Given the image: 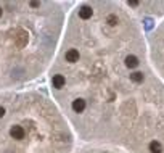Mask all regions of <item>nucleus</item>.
Listing matches in <instances>:
<instances>
[{
    "label": "nucleus",
    "mask_w": 164,
    "mask_h": 153,
    "mask_svg": "<svg viewBox=\"0 0 164 153\" xmlns=\"http://www.w3.org/2000/svg\"><path fill=\"white\" fill-rule=\"evenodd\" d=\"M2 13H3V11H2V8H0V18H2Z\"/></svg>",
    "instance_id": "6"
},
{
    "label": "nucleus",
    "mask_w": 164,
    "mask_h": 153,
    "mask_svg": "<svg viewBox=\"0 0 164 153\" xmlns=\"http://www.w3.org/2000/svg\"><path fill=\"white\" fill-rule=\"evenodd\" d=\"M10 135L13 137V139H16V140H23L26 137V131L23 129V126L15 124V126H11V129H10Z\"/></svg>",
    "instance_id": "2"
},
{
    "label": "nucleus",
    "mask_w": 164,
    "mask_h": 153,
    "mask_svg": "<svg viewBox=\"0 0 164 153\" xmlns=\"http://www.w3.org/2000/svg\"><path fill=\"white\" fill-rule=\"evenodd\" d=\"M51 84H53L55 89H63L66 85V77L63 74H55L53 79H51Z\"/></svg>",
    "instance_id": "3"
},
{
    "label": "nucleus",
    "mask_w": 164,
    "mask_h": 153,
    "mask_svg": "<svg viewBox=\"0 0 164 153\" xmlns=\"http://www.w3.org/2000/svg\"><path fill=\"white\" fill-rule=\"evenodd\" d=\"M3 116H5V108H3V107H0V119H2Z\"/></svg>",
    "instance_id": "4"
},
{
    "label": "nucleus",
    "mask_w": 164,
    "mask_h": 153,
    "mask_svg": "<svg viewBox=\"0 0 164 153\" xmlns=\"http://www.w3.org/2000/svg\"><path fill=\"white\" fill-rule=\"evenodd\" d=\"M31 7H32V8H37V7H40V3L39 2H31Z\"/></svg>",
    "instance_id": "5"
},
{
    "label": "nucleus",
    "mask_w": 164,
    "mask_h": 153,
    "mask_svg": "<svg viewBox=\"0 0 164 153\" xmlns=\"http://www.w3.org/2000/svg\"><path fill=\"white\" fill-rule=\"evenodd\" d=\"M153 50H154V57L158 55V60H159L161 68L164 71V26L158 32V37L153 39Z\"/></svg>",
    "instance_id": "1"
}]
</instances>
